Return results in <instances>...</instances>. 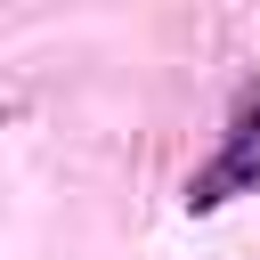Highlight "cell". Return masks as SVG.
Listing matches in <instances>:
<instances>
[{"mask_svg":"<svg viewBox=\"0 0 260 260\" xmlns=\"http://www.w3.org/2000/svg\"><path fill=\"white\" fill-rule=\"evenodd\" d=\"M252 187H260V98L236 106L219 154L187 179V211H219V203H236V195H252Z\"/></svg>","mask_w":260,"mask_h":260,"instance_id":"1","label":"cell"}]
</instances>
